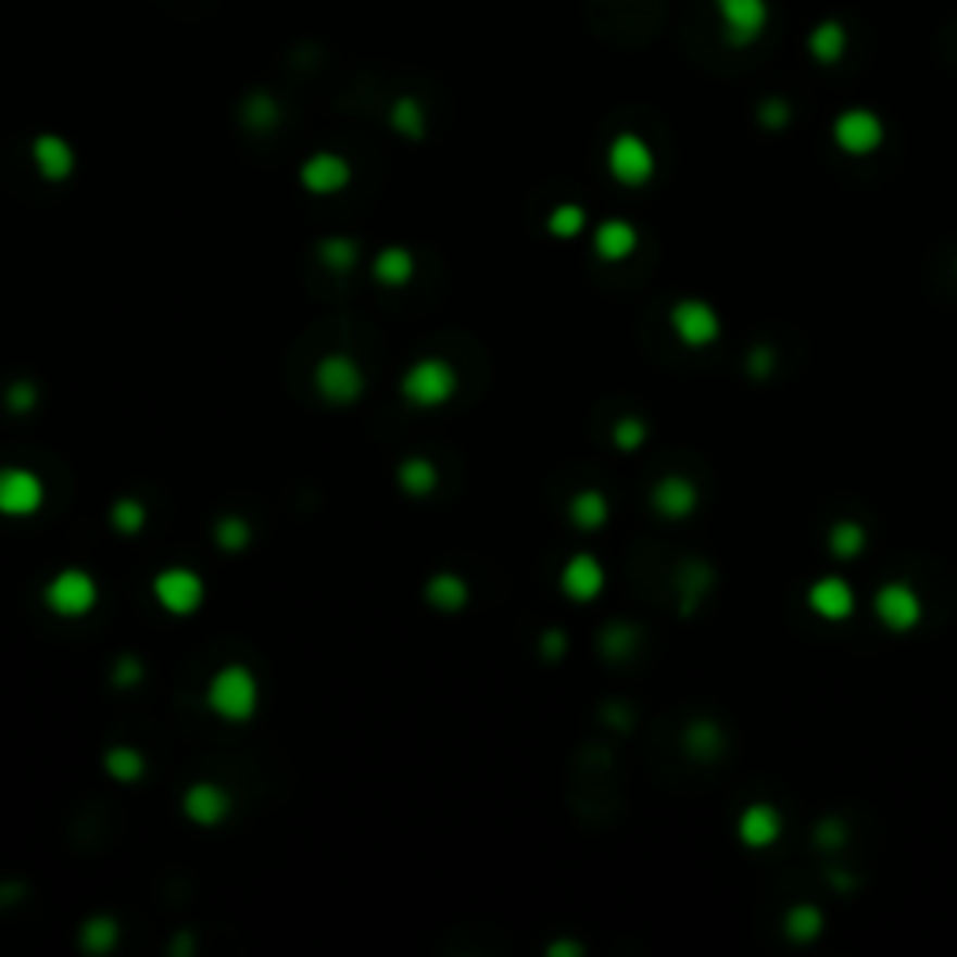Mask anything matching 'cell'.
Returning <instances> with one entry per match:
<instances>
[{"instance_id": "cell-37", "label": "cell", "mask_w": 957, "mask_h": 957, "mask_svg": "<svg viewBox=\"0 0 957 957\" xmlns=\"http://www.w3.org/2000/svg\"><path fill=\"white\" fill-rule=\"evenodd\" d=\"M4 404L12 412H20V415L30 412L34 404H38V386H34V382H12V386H8V393H4Z\"/></svg>"}, {"instance_id": "cell-12", "label": "cell", "mask_w": 957, "mask_h": 957, "mask_svg": "<svg viewBox=\"0 0 957 957\" xmlns=\"http://www.w3.org/2000/svg\"><path fill=\"white\" fill-rule=\"evenodd\" d=\"M876 614L886 629L905 632L920 621V599L909 583H886L883 591L876 595Z\"/></svg>"}, {"instance_id": "cell-22", "label": "cell", "mask_w": 957, "mask_h": 957, "mask_svg": "<svg viewBox=\"0 0 957 957\" xmlns=\"http://www.w3.org/2000/svg\"><path fill=\"white\" fill-rule=\"evenodd\" d=\"M370 274H375V281H378V285H389V288L408 285V281H412V274H415V259H412V251H404V248H386V251H378L375 269H370Z\"/></svg>"}, {"instance_id": "cell-11", "label": "cell", "mask_w": 957, "mask_h": 957, "mask_svg": "<svg viewBox=\"0 0 957 957\" xmlns=\"http://www.w3.org/2000/svg\"><path fill=\"white\" fill-rule=\"evenodd\" d=\"M228 811H232V797H228V790H222V785L194 782L184 790V816H188L191 823L217 827L228 819Z\"/></svg>"}, {"instance_id": "cell-15", "label": "cell", "mask_w": 957, "mask_h": 957, "mask_svg": "<svg viewBox=\"0 0 957 957\" xmlns=\"http://www.w3.org/2000/svg\"><path fill=\"white\" fill-rule=\"evenodd\" d=\"M603 583H606V572H603V565H599L591 554H576V557H569V562H565V569H562V591L569 599H576V603H591V599L603 591Z\"/></svg>"}, {"instance_id": "cell-5", "label": "cell", "mask_w": 957, "mask_h": 957, "mask_svg": "<svg viewBox=\"0 0 957 957\" xmlns=\"http://www.w3.org/2000/svg\"><path fill=\"white\" fill-rule=\"evenodd\" d=\"M718 23H722V38L733 49H744L767 30L770 8L767 0H715Z\"/></svg>"}, {"instance_id": "cell-40", "label": "cell", "mask_w": 957, "mask_h": 957, "mask_svg": "<svg viewBox=\"0 0 957 957\" xmlns=\"http://www.w3.org/2000/svg\"><path fill=\"white\" fill-rule=\"evenodd\" d=\"M543 655L550 658V663H557V658L565 655V632L562 629H550L543 637Z\"/></svg>"}, {"instance_id": "cell-23", "label": "cell", "mask_w": 957, "mask_h": 957, "mask_svg": "<svg viewBox=\"0 0 957 957\" xmlns=\"http://www.w3.org/2000/svg\"><path fill=\"white\" fill-rule=\"evenodd\" d=\"M396 482H401L404 494L412 498H427L438 490V468L427 461V456H408V461L396 468Z\"/></svg>"}, {"instance_id": "cell-20", "label": "cell", "mask_w": 957, "mask_h": 957, "mask_svg": "<svg viewBox=\"0 0 957 957\" xmlns=\"http://www.w3.org/2000/svg\"><path fill=\"white\" fill-rule=\"evenodd\" d=\"M778 834H782V819L770 804H752L741 816V842L752 845V849H764Z\"/></svg>"}, {"instance_id": "cell-31", "label": "cell", "mask_w": 957, "mask_h": 957, "mask_svg": "<svg viewBox=\"0 0 957 957\" xmlns=\"http://www.w3.org/2000/svg\"><path fill=\"white\" fill-rule=\"evenodd\" d=\"M393 128L404 135V139H423V131H427V121H423V105L415 98H401L393 105Z\"/></svg>"}, {"instance_id": "cell-14", "label": "cell", "mask_w": 957, "mask_h": 957, "mask_svg": "<svg viewBox=\"0 0 957 957\" xmlns=\"http://www.w3.org/2000/svg\"><path fill=\"white\" fill-rule=\"evenodd\" d=\"M30 158L38 176L49 184H64L75 173V150L67 147V139H61V135H38L30 147Z\"/></svg>"}, {"instance_id": "cell-39", "label": "cell", "mask_w": 957, "mask_h": 957, "mask_svg": "<svg viewBox=\"0 0 957 957\" xmlns=\"http://www.w3.org/2000/svg\"><path fill=\"white\" fill-rule=\"evenodd\" d=\"M759 116H764L767 128H782V124L790 121V105H785V101H767V105L759 109Z\"/></svg>"}, {"instance_id": "cell-33", "label": "cell", "mask_w": 957, "mask_h": 957, "mask_svg": "<svg viewBox=\"0 0 957 957\" xmlns=\"http://www.w3.org/2000/svg\"><path fill=\"white\" fill-rule=\"evenodd\" d=\"M819 928H823V917H819V909H811V905L793 909L790 920H785V931H790L793 939H816Z\"/></svg>"}, {"instance_id": "cell-35", "label": "cell", "mask_w": 957, "mask_h": 957, "mask_svg": "<svg viewBox=\"0 0 957 957\" xmlns=\"http://www.w3.org/2000/svg\"><path fill=\"white\" fill-rule=\"evenodd\" d=\"M643 438H647V427H643V419H637V415H625V419L614 427V442H617V449H625V453L640 449Z\"/></svg>"}, {"instance_id": "cell-18", "label": "cell", "mask_w": 957, "mask_h": 957, "mask_svg": "<svg viewBox=\"0 0 957 957\" xmlns=\"http://www.w3.org/2000/svg\"><path fill=\"white\" fill-rule=\"evenodd\" d=\"M637 243H640V236L629 222H617L614 217V222H603L595 228V255L606 262L629 259L632 251H637Z\"/></svg>"}, {"instance_id": "cell-26", "label": "cell", "mask_w": 957, "mask_h": 957, "mask_svg": "<svg viewBox=\"0 0 957 957\" xmlns=\"http://www.w3.org/2000/svg\"><path fill=\"white\" fill-rule=\"evenodd\" d=\"M105 770L116 778V782H139L142 775H147V759H142V752L128 748V744H113V748L105 752Z\"/></svg>"}, {"instance_id": "cell-13", "label": "cell", "mask_w": 957, "mask_h": 957, "mask_svg": "<svg viewBox=\"0 0 957 957\" xmlns=\"http://www.w3.org/2000/svg\"><path fill=\"white\" fill-rule=\"evenodd\" d=\"M673 333L684 344H710L718 337V315L703 300H681L670 315Z\"/></svg>"}, {"instance_id": "cell-9", "label": "cell", "mask_w": 957, "mask_h": 957, "mask_svg": "<svg viewBox=\"0 0 957 957\" xmlns=\"http://www.w3.org/2000/svg\"><path fill=\"white\" fill-rule=\"evenodd\" d=\"M834 142L853 158L871 154L883 142V121L871 109H845L834 121Z\"/></svg>"}, {"instance_id": "cell-38", "label": "cell", "mask_w": 957, "mask_h": 957, "mask_svg": "<svg viewBox=\"0 0 957 957\" xmlns=\"http://www.w3.org/2000/svg\"><path fill=\"white\" fill-rule=\"evenodd\" d=\"M139 681H142V663H139V658H131V655L116 658V666H113V684H116V689H135Z\"/></svg>"}, {"instance_id": "cell-1", "label": "cell", "mask_w": 957, "mask_h": 957, "mask_svg": "<svg viewBox=\"0 0 957 957\" xmlns=\"http://www.w3.org/2000/svg\"><path fill=\"white\" fill-rule=\"evenodd\" d=\"M206 707L222 722H248L259 710V677L248 666H225L210 677L206 684Z\"/></svg>"}, {"instance_id": "cell-10", "label": "cell", "mask_w": 957, "mask_h": 957, "mask_svg": "<svg viewBox=\"0 0 957 957\" xmlns=\"http://www.w3.org/2000/svg\"><path fill=\"white\" fill-rule=\"evenodd\" d=\"M300 184L311 194H337L352 184V165L341 154L322 150V154H311L300 165Z\"/></svg>"}, {"instance_id": "cell-2", "label": "cell", "mask_w": 957, "mask_h": 957, "mask_svg": "<svg viewBox=\"0 0 957 957\" xmlns=\"http://www.w3.org/2000/svg\"><path fill=\"white\" fill-rule=\"evenodd\" d=\"M401 393L415 408H438V404H445L456 393V370L445 360H438V355L415 360L401 378Z\"/></svg>"}, {"instance_id": "cell-8", "label": "cell", "mask_w": 957, "mask_h": 957, "mask_svg": "<svg viewBox=\"0 0 957 957\" xmlns=\"http://www.w3.org/2000/svg\"><path fill=\"white\" fill-rule=\"evenodd\" d=\"M46 502V482L30 468H0V513L4 516H34Z\"/></svg>"}, {"instance_id": "cell-28", "label": "cell", "mask_w": 957, "mask_h": 957, "mask_svg": "<svg viewBox=\"0 0 957 957\" xmlns=\"http://www.w3.org/2000/svg\"><path fill=\"white\" fill-rule=\"evenodd\" d=\"M214 539H217V546H222L225 554H236V550L251 546L255 531H251V524L243 520V516H222V520L214 524Z\"/></svg>"}, {"instance_id": "cell-34", "label": "cell", "mask_w": 957, "mask_h": 957, "mask_svg": "<svg viewBox=\"0 0 957 957\" xmlns=\"http://www.w3.org/2000/svg\"><path fill=\"white\" fill-rule=\"evenodd\" d=\"M830 550H834L838 557H853L864 550V531L857 528V524H838L834 531H830Z\"/></svg>"}, {"instance_id": "cell-16", "label": "cell", "mask_w": 957, "mask_h": 957, "mask_svg": "<svg viewBox=\"0 0 957 957\" xmlns=\"http://www.w3.org/2000/svg\"><path fill=\"white\" fill-rule=\"evenodd\" d=\"M808 606L816 609L819 617H827V621H842V617L853 614L857 599H853V588L842 580V576H823V580L811 583Z\"/></svg>"}, {"instance_id": "cell-29", "label": "cell", "mask_w": 957, "mask_h": 957, "mask_svg": "<svg viewBox=\"0 0 957 957\" xmlns=\"http://www.w3.org/2000/svg\"><path fill=\"white\" fill-rule=\"evenodd\" d=\"M109 524H113L121 536H139L142 524H147V505L139 498H116L113 509H109Z\"/></svg>"}, {"instance_id": "cell-17", "label": "cell", "mask_w": 957, "mask_h": 957, "mask_svg": "<svg viewBox=\"0 0 957 957\" xmlns=\"http://www.w3.org/2000/svg\"><path fill=\"white\" fill-rule=\"evenodd\" d=\"M651 502H655V509L663 516L681 520V516H689L692 509H696V487L681 476H666L655 490H651Z\"/></svg>"}, {"instance_id": "cell-4", "label": "cell", "mask_w": 957, "mask_h": 957, "mask_svg": "<svg viewBox=\"0 0 957 957\" xmlns=\"http://www.w3.org/2000/svg\"><path fill=\"white\" fill-rule=\"evenodd\" d=\"M606 165H609V176H614L617 184H625V188H640V184H647L651 176H655V154H651L647 142L632 131L617 135V139L609 142Z\"/></svg>"}, {"instance_id": "cell-24", "label": "cell", "mask_w": 957, "mask_h": 957, "mask_svg": "<svg viewBox=\"0 0 957 957\" xmlns=\"http://www.w3.org/2000/svg\"><path fill=\"white\" fill-rule=\"evenodd\" d=\"M606 516H609V502L599 494V490H580V494L569 502V520L576 524V528H583V531L603 528Z\"/></svg>"}, {"instance_id": "cell-21", "label": "cell", "mask_w": 957, "mask_h": 957, "mask_svg": "<svg viewBox=\"0 0 957 957\" xmlns=\"http://www.w3.org/2000/svg\"><path fill=\"white\" fill-rule=\"evenodd\" d=\"M845 49H849V34H845V27L838 20H823L811 27L808 53L816 56L819 64H838L845 56Z\"/></svg>"}, {"instance_id": "cell-30", "label": "cell", "mask_w": 957, "mask_h": 957, "mask_svg": "<svg viewBox=\"0 0 957 957\" xmlns=\"http://www.w3.org/2000/svg\"><path fill=\"white\" fill-rule=\"evenodd\" d=\"M583 225H588V214H583V206H576V202H562V206H554V214L546 217V228L557 236V240H572V236H580Z\"/></svg>"}, {"instance_id": "cell-6", "label": "cell", "mask_w": 957, "mask_h": 957, "mask_svg": "<svg viewBox=\"0 0 957 957\" xmlns=\"http://www.w3.org/2000/svg\"><path fill=\"white\" fill-rule=\"evenodd\" d=\"M315 386L329 404H352L363 396V370L352 355L329 352L315 367Z\"/></svg>"}, {"instance_id": "cell-19", "label": "cell", "mask_w": 957, "mask_h": 957, "mask_svg": "<svg viewBox=\"0 0 957 957\" xmlns=\"http://www.w3.org/2000/svg\"><path fill=\"white\" fill-rule=\"evenodd\" d=\"M423 595H427V603L435 609H442V614H456V609L468 606L471 588L464 583V576L438 572V576H430V580H427V591H423Z\"/></svg>"}, {"instance_id": "cell-7", "label": "cell", "mask_w": 957, "mask_h": 957, "mask_svg": "<svg viewBox=\"0 0 957 957\" xmlns=\"http://www.w3.org/2000/svg\"><path fill=\"white\" fill-rule=\"evenodd\" d=\"M154 599L168 614L188 617L202 606V599H206V583H202L199 572L184 569V565H173V569L154 576Z\"/></svg>"}, {"instance_id": "cell-27", "label": "cell", "mask_w": 957, "mask_h": 957, "mask_svg": "<svg viewBox=\"0 0 957 957\" xmlns=\"http://www.w3.org/2000/svg\"><path fill=\"white\" fill-rule=\"evenodd\" d=\"M121 939V928H116L113 917H90L87 924L79 928V946L90 954H109Z\"/></svg>"}, {"instance_id": "cell-3", "label": "cell", "mask_w": 957, "mask_h": 957, "mask_svg": "<svg viewBox=\"0 0 957 957\" xmlns=\"http://www.w3.org/2000/svg\"><path fill=\"white\" fill-rule=\"evenodd\" d=\"M98 603V583L87 569H61L46 583V606L61 617H83Z\"/></svg>"}, {"instance_id": "cell-36", "label": "cell", "mask_w": 957, "mask_h": 957, "mask_svg": "<svg viewBox=\"0 0 957 957\" xmlns=\"http://www.w3.org/2000/svg\"><path fill=\"white\" fill-rule=\"evenodd\" d=\"M632 640H637V632H632L629 625H609L603 632V651L609 658H625L632 651Z\"/></svg>"}, {"instance_id": "cell-25", "label": "cell", "mask_w": 957, "mask_h": 957, "mask_svg": "<svg viewBox=\"0 0 957 957\" xmlns=\"http://www.w3.org/2000/svg\"><path fill=\"white\" fill-rule=\"evenodd\" d=\"M318 259L326 262L333 274H352L355 262H360V240L352 236H326L318 243Z\"/></svg>"}, {"instance_id": "cell-32", "label": "cell", "mask_w": 957, "mask_h": 957, "mask_svg": "<svg viewBox=\"0 0 957 957\" xmlns=\"http://www.w3.org/2000/svg\"><path fill=\"white\" fill-rule=\"evenodd\" d=\"M243 121H248V128H255V131L274 128V124H277L274 98H269V95H251L248 105H243Z\"/></svg>"}]
</instances>
